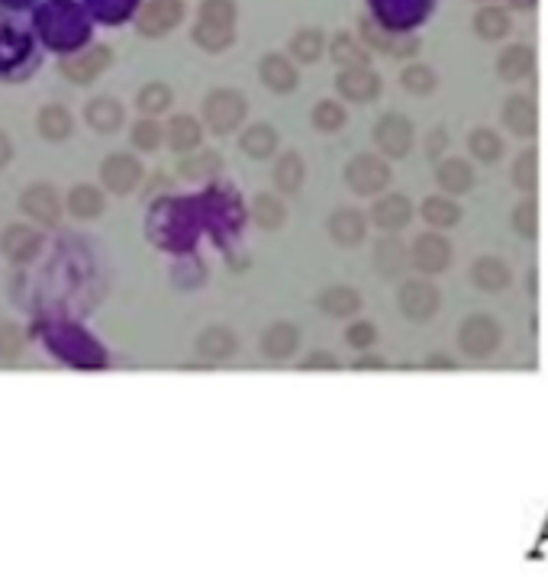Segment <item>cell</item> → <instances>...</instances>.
Here are the masks:
<instances>
[{"label": "cell", "mask_w": 548, "mask_h": 577, "mask_svg": "<svg viewBox=\"0 0 548 577\" xmlns=\"http://www.w3.org/2000/svg\"><path fill=\"white\" fill-rule=\"evenodd\" d=\"M436 181L445 187V191H468L474 184V175H471V165L465 158H449V162H442L439 171H436Z\"/></svg>", "instance_id": "24"}, {"label": "cell", "mask_w": 548, "mask_h": 577, "mask_svg": "<svg viewBox=\"0 0 548 577\" xmlns=\"http://www.w3.org/2000/svg\"><path fill=\"white\" fill-rule=\"evenodd\" d=\"M329 229H333V236L336 242H345V245H352L362 239L365 233V220L358 216V210H339L333 216V223H329Z\"/></svg>", "instance_id": "29"}, {"label": "cell", "mask_w": 548, "mask_h": 577, "mask_svg": "<svg viewBox=\"0 0 548 577\" xmlns=\"http://www.w3.org/2000/svg\"><path fill=\"white\" fill-rule=\"evenodd\" d=\"M165 142L175 152H191L200 146V123L194 117H171L165 126Z\"/></svg>", "instance_id": "19"}, {"label": "cell", "mask_w": 548, "mask_h": 577, "mask_svg": "<svg viewBox=\"0 0 548 577\" xmlns=\"http://www.w3.org/2000/svg\"><path fill=\"white\" fill-rule=\"evenodd\" d=\"M497 339H500L497 326H490L487 320H481V316L465 323V329H461V345L474 355H487L490 349H497Z\"/></svg>", "instance_id": "18"}, {"label": "cell", "mask_w": 548, "mask_h": 577, "mask_svg": "<svg viewBox=\"0 0 548 577\" xmlns=\"http://www.w3.org/2000/svg\"><path fill=\"white\" fill-rule=\"evenodd\" d=\"M258 78H262V84L274 94H291L297 88V68L281 52H268L265 59L258 62Z\"/></svg>", "instance_id": "10"}, {"label": "cell", "mask_w": 548, "mask_h": 577, "mask_svg": "<svg viewBox=\"0 0 548 577\" xmlns=\"http://www.w3.org/2000/svg\"><path fill=\"white\" fill-rule=\"evenodd\" d=\"M239 146L245 155H252V158H265L271 155L274 149H278V133L268 126V123H255L249 126L245 133L239 136Z\"/></svg>", "instance_id": "20"}, {"label": "cell", "mask_w": 548, "mask_h": 577, "mask_svg": "<svg viewBox=\"0 0 548 577\" xmlns=\"http://www.w3.org/2000/svg\"><path fill=\"white\" fill-rule=\"evenodd\" d=\"M474 33H478L481 39H487V42L503 39V36L510 33L507 10H500V7H481L478 17H474Z\"/></svg>", "instance_id": "22"}, {"label": "cell", "mask_w": 548, "mask_h": 577, "mask_svg": "<svg viewBox=\"0 0 548 577\" xmlns=\"http://www.w3.org/2000/svg\"><path fill=\"white\" fill-rule=\"evenodd\" d=\"M510 4H513L516 10H529L532 4H536V0H510Z\"/></svg>", "instance_id": "41"}, {"label": "cell", "mask_w": 548, "mask_h": 577, "mask_svg": "<svg viewBox=\"0 0 548 577\" xmlns=\"http://www.w3.org/2000/svg\"><path fill=\"white\" fill-rule=\"evenodd\" d=\"M184 20V0H149L136 13V30L146 39H158L171 33Z\"/></svg>", "instance_id": "2"}, {"label": "cell", "mask_w": 548, "mask_h": 577, "mask_svg": "<svg viewBox=\"0 0 548 577\" xmlns=\"http://www.w3.org/2000/svg\"><path fill=\"white\" fill-rule=\"evenodd\" d=\"M171 100H175V94H171L165 81H149L146 88L136 94V110L142 117H158V113H165L171 107Z\"/></svg>", "instance_id": "21"}, {"label": "cell", "mask_w": 548, "mask_h": 577, "mask_svg": "<svg viewBox=\"0 0 548 577\" xmlns=\"http://www.w3.org/2000/svg\"><path fill=\"white\" fill-rule=\"evenodd\" d=\"M310 123L316 129H323V133H336L339 126H345V107L339 100H320L310 113Z\"/></svg>", "instance_id": "30"}, {"label": "cell", "mask_w": 548, "mask_h": 577, "mask_svg": "<svg viewBox=\"0 0 548 577\" xmlns=\"http://www.w3.org/2000/svg\"><path fill=\"white\" fill-rule=\"evenodd\" d=\"M532 65H536V55H532L529 46H510L503 49V55L497 59V75L503 81H519L529 75Z\"/></svg>", "instance_id": "16"}, {"label": "cell", "mask_w": 548, "mask_h": 577, "mask_svg": "<svg viewBox=\"0 0 548 577\" xmlns=\"http://www.w3.org/2000/svg\"><path fill=\"white\" fill-rule=\"evenodd\" d=\"M165 142V129L158 126L155 117H142L136 126H133V146L142 149V152H155L158 146Z\"/></svg>", "instance_id": "32"}, {"label": "cell", "mask_w": 548, "mask_h": 577, "mask_svg": "<svg viewBox=\"0 0 548 577\" xmlns=\"http://www.w3.org/2000/svg\"><path fill=\"white\" fill-rule=\"evenodd\" d=\"M423 213L432 223H455L458 220V207L452 204V200H442V197H429L423 204Z\"/></svg>", "instance_id": "37"}, {"label": "cell", "mask_w": 548, "mask_h": 577, "mask_svg": "<svg viewBox=\"0 0 548 577\" xmlns=\"http://www.w3.org/2000/svg\"><path fill=\"white\" fill-rule=\"evenodd\" d=\"M345 181L358 194H378L381 187L391 184V168L378 155H355L349 168H345Z\"/></svg>", "instance_id": "5"}, {"label": "cell", "mask_w": 548, "mask_h": 577, "mask_svg": "<svg viewBox=\"0 0 548 577\" xmlns=\"http://www.w3.org/2000/svg\"><path fill=\"white\" fill-rule=\"evenodd\" d=\"M204 120L207 126L213 129V133H233V129L242 123L245 117V97L239 91H229V88H216L204 97Z\"/></svg>", "instance_id": "1"}, {"label": "cell", "mask_w": 548, "mask_h": 577, "mask_svg": "<svg viewBox=\"0 0 548 577\" xmlns=\"http://www.w3.org/2000/svg\"><path fill=\"white\" fill-rule=\"evenodd\" d=\"M374 139H378L384 155L403 158L413 149V126L407 117H400V113H387V117H381L378 126H374Z\"/></svg>", "instance_id": "7"}, {"label": "cell", "mask_w": 548, "mask_h": 577, "mask_svg": "<svg viewBox=\"0 0 548 577\" xmlns=\"http://www.w3.org/2000/svg\"><path fill=\"white\" fill-rule=\"evenodd\" d=\"M468 149L478 162H497V158L503 155V139L494 133V129L481 126L468 136Z\"/></svg>", "instance_id": "28"}, {"label": "cell", "mask_w": 548, "mask_h": 577, "mask_svg": "<svg viewBox=\"0 0 548 577\" xmlns=\"http://www.w3.org/2000/svg\"><path fill=\"white\" fill-rule=\"evenodd\" d=\"M362 39L374 42V46L384 49V52L397 55V59H410L413 52H420V39H413V36H397V39L391 36V39H387L384 30H378L371 20H362Z\"/></svg>", "instance_id": "15"}, {"label": "cell", "mask_w": 548, "mask_h": 577, "mask_svg": "<svg viewBox=\"0 0 548 577\" xmlns=\"http://www.w3.org/2000/svg\"><path fill=\"white\" fill-rule=\"evenodd\" d=\"M13 158V142H10V136L0 129V168H7V162Z\"/></svg>", "instance_id": "40"}, {"label": "cell", "mask_w": 548, "mask_h": 577, "mask_svg": "<svg viewBox=\"0 0 548 577\" xmlns=\"http://www.w3.org/2000/svg\"><path fill=\"white\" fill-rule=\"evenodd\" d=\"M200 20L204 23H216V26H236V4L233 0H204L200 4Z\"/></svg>", "instance_id": "33"}, {"label": "cell", "mask_w": 548, "mask_h": 577, "mask_svg": "<svg viewBox=\"0 0 548 577\" xmlns=\"http://www.w3.org/2000/svg\"><path fill=\"white\" fill-rule=\"evenodd\" d=\"M274 184L287 194H294L297 187L304 184V162H300L297 152H284L278 158V165H274Z\"/></svg>", "instance_id": "25"}, {"label": "cell", "mask_w": 548, "mask_h": 577, "mask_svg": "<svg viewBox=\"0 0 548 577\" xmlns=\"http://www.w3.org/2000/svg\"><path fill=\"white\" fill-rule=\"evenodd\" d=\"M20 210L39 226H55L62 220V200H59V194H55V187L46 181L26 187V191L20 194Z\"/></svg>", "instance_id": "3"}, {"label": "cell", "mask_w": 548, "mask_h": 577, "mask_svg": "<svg viewBox=\"0 0 548 577\" xmlns=\"http://www.w3.org/2000/svg\"><path fill=\"white\" fill-rule=\"evenodd\" d=\"M371 339H374V326L371 323H358V326L349 329V342L358 345V349H362V345H371Z\"/></svg>", "instance_id": "39"}, {"label": "cell", "mask_w": 548, "mask_h": 577, "mask_svg": "<svg viewBox=\"0 0 548 577\" xmlns=\"http://www.w3.org/2000/svg\"><path fill=\"white\" fill-rule=\"evenodd\" d=\"M26 345V333L17 323H0V362H13Z\"/></svg>", "instance_id": "34"}, {"label": "cell", "mask_w": 548, "mask_h": 577, "mask_svg": "<svg viewBox=\"0 0 548 577\" xmlns=\"http://www.w3.org/2000/svg\"><path fill=\"white\" fill-rule=\"evenodd\" d=\"M142 178V165L136 155L129 152H110L100 165V181L113 194H129Z\"/></svg>", "instance_id": "6"}, {"label": "cell", "mask_w": 548, "mask_h": 577, "mask_svg": "<svg viewBox=\"0 0 548 577\" xmlns=\"http://www.w3.org/2000/svg\"><path fill=\"white\" fill-rule=\"evenodd\" d=\"M184 178H207L220 168V155L216 152H200V155H187L184 162L178 165Z\"/></svg>", "instance_id": "35"}, {"label": "cell", "mask_w": 548, "mask_h": 577, "mask_svg": "<svg viewBox=\"0 0 548 577\" xmlns=\"http://www.w3.org/2000/svg\"><path fill=\"white\" fill-rule=\"evenodd\" d=\"M400 81H403V88H407L410 94H420V97L436 91V71L426 68L423 62H416V65H407V68H403Z\"/></svg>", "instance_id": "31"}, {"label": "cell", "mask_w": 548, "mask_h": 577, "mask_svg": "<svg viewBox=\"0 0 548 577\" xmlns=\"http://www.w3.org/2000/svg\"><path fill=\"white\" fill-rule=\"evenodd\" d=\"M42 249V233L26 223H10L4 233H0V252H4L10 262H33Z\"/></svg>", "instance_id": "8"}, {"label": "cell", "mask_w": 548, "mask_h": 577, "mask_svg": "<svg viewBox=\"0 0 548 577\" xmlns=\"http://www.w3.org/2000/svg\"><path fill=\"white\" fill-rule=\"evenodd\" d=\"M413 258H416V265H420V268L439 271V268H449L452 249H449V242L439 239V236H423L420 242H416Z\"/></svg>", "instance_id": "17"}, {"label": "cell", "mask_w": 548, "mask_h": 577, "mask_svg": "<svg viewBox=\"0 0 548 577\" xmlns=\"http://www.w3.org/2000/svg\"><path fill=\"white\" fill-rule=\"evenodd\" d=\"M68 213L78 216V220H97L100 213H104V194H100V187L94 184H75L68 191Z\"/></svg>", "instance_id": "13"}, {"label": "cell", "mask_w": 548, "mask_h": 577, "mask_svg": "<svg viewBox=\"0 0 548 577\" xmlns=\"http://www.w3.org/2000/svg\"><path fill=\"white\" fill-rule=\"evenodd\" d=\"M287 49H291V55H294L297 62L310 65V62H320V55L326 49V39H323L320 30H297Z\"/></svg>", "instance_id": "26"}, {"label": "cell", "mask_w": 548, "mask_h": 577, "mask_svg": "<svg viewBox=\"0 0 548 577\" xmlns=\"http://www.w3.org/2000/svg\"><path fill=\"white\" fill-rule=\"evenodd\" d=\"M36 129L46 142H65L71 133H75V120H71L68 107L46 104V107H39V113H36Z\"/></svg>", "instance_id": "12"}, {"label": "cell", "mask_w": 548, "mask_h": 577, "mask_svg": "<svg viewBox=\"0 0 548 577\" xmlns=\"http://www.w3.org/2000/svg\"><path fill=\"white\" fill-rule=\"evenodd\" d=\"M113 62L110 46H91L78 55H68V59L59 62V71L75 84H91L94 78H100Z\"/></svg>", "instance_id": "4"}, {"label": "cell", "mask_w": 548, "mask_h": 577, "mask_svg": "<svg viewBox=\"0 0 548 577\" xmlns=\"http://www.w3.org/2000/svg\"><path fill=\"white\" fill-rule=\"evenodd\" d=\"M410 300H416V307L410 310L413 320H429V313L436 310L439 304V294L432 284H423V281H410L407 287H403V304H410Z\"/></svg>", "instance_id": "23"}, {"label": "cell", "mask_w": 548, "mask_h": 577, "mask_svg": "<svg viewBox=\"0 0 548 577\" xmlns=\"http://www.w3.org/2000/svg\"><path fill=\"white\" fill-rule=\"evenodd\" d=\"M333 59L342 68H362L368 65V49L352 33H339L333 42Z\"/></svg>", "instance_id": "27"}, {"label": "cell", "mask_w": 548, "mask_h": 577, "mask_svg": "<svg viewBox=\"0 0 548 577\" xmlns=\"http://www.w3.org/2000/svg\"><path fill=\"white\" fill-rule=\"evenodd\" d=\"M513 178L519 187H526V191H532L536 187V152H523V158H516V168H513Z\"/></svg>", "instance_id": "38"}, {"label": "cell", "mask_w": 548, "mask_h": 577, "mask_svg": "<svg viewBox=\"0 0 548 577\" xmlns=\"http://www.w3.org/2000/svg\"><path fill=\"white\" fill-rule=\"evenodd\" d=\"M503 120L519 136H532L536 133V104L526 94H513L503 107Z\"/></svg>", "instance_id": "14"}, {"label": "cell", "mask_w": 548, "mask_h": 577, "mask_svg": "<svg viewBox=\"0 0 548 577\" xmlns=\"http://www.w3.org/2000/svg\"><path fill=\"white\" fill-rule=\"evenodd\" d=\"M336 88H339L342 97H349V100H374L381 94V78L374 75L368 65L342 68L339 78H336Z\"/></svg>", "instance_id": "11"}, {"label": "cell", "mask_w": 548, "mask_h": 577, "mask_svg": "<svg viewBox=\"0 0 548 577\" xmlns=\"http://www.w3.org/2000/svg\"><path fill=\"white\" fill-rule=\"evenodd\" d=\"M374 213H378L381 226H403V223H407V216H410V204L400 194H391V200H381Z\"/></svg>", "instance_id": "36"}, {"label": "cell", "mask_w": 548, "mask_h": 577, "mask_svg": "<svg viewBox=\"0 0 548 577\" xmlns=\"http://www.w3.org/2000/svg\"><path fill=\"white\" fill-rule=\"evenodd\" d=\"M84 120L94 129V133H117L126 120V110L117 97L110 94H100V97H91L88 104H84Z\"/></svg>", "instance_id": "9"}]
</instances>
